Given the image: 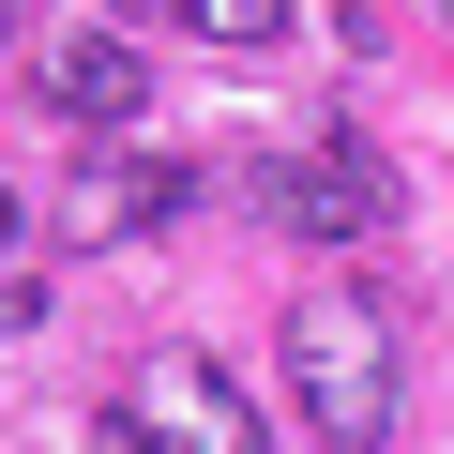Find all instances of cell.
<instances>
[{
  "label": "cell",
  "mask_w": 454,
  "mask_h": 454,
  "mask_svg": "<svg viewBox=\"0 0 454 454\" xmlns=\"http://www.w3.org/2000/svg\"><path fill=\"white\" fill-rule=\"evenodd\" d=\"M31 91H46V106H61L76 137H121V121L152 106V61H137L121 31H61V46L31 61Z\"/></svg>",
  "instance_id": "5"
},
{
  "label": "cell",
  "mask_w": 454,
  "mask_h": 454,
  "mask_svg": "<svg viewBox=\"0 0 454 454\" xmlns=\"http://www.w3.org/2000/svg\"><path fill=\"white\" fill-rule=\"evenodd\" d=\"M152 16H182L212 46H288V0H152Z\"/></svg>",
  "instance_id": "6"
},
{
  "label": "cell",
  "mask_w": 454,
  "mask_h": 454,
  "mask_svg": "<svg viewBox=\"0 0 454 454\" xmlns=\"http://www.w3.org/2000/svg\"><path fill=\"white\" fill-rule=\"evenodd\" d=\"M182 197H197V167L121 152V137H91V152L61 167V227H76V243H137V227H167Z\"/></svg>",
  "instance_id": "3"
},
{
  "label": "cell",
  "mask_w": 454,
  "mask_h": 454,
  "mask_svg": "<svg viewBox=\"0 0 454 454\" xmlns=\"http://www.w3.org/2000/svg\"><path fill=\"white\" fill-rule=\"evenodd\" d=\"M258 212L303 227V243H379V227H394V167L364 137H318V152H273L258 167Z\"/></svg>",
  "instance_id": "2"
},
{
  "label": "cell",
  "mask_w": 454,
  "mask_h": 454,
  "mask_svg": "<svg viewBox=\"0 0 454 454\" xmlns=\"http://www.w3.org/2000/svg\"><path fill=\"white\" fill-rule=\"evenodd\" d=\"M273 364H288V409H303V439H333V454H379V439H394V409H409L394 303H364V288H318V303H288Z\"/></svg>",
  "instance_id": "1"
},
{
  "label": "cell",
  "mask_w": 454,
  "mask_h": 454,
  "mask_svg": "<svg viewBox=\"0 0 454 454\" xmlns=\"http://www.w3.org/2000/svg\"><path fill=\"white\" fill-rule=\"evenodd\" d=\"M137 424H152V454H273L258 409L227 394V364H197V348H152L137 364Z\"/></svg>",
  "instance_id": "4"
}]
</instances>
